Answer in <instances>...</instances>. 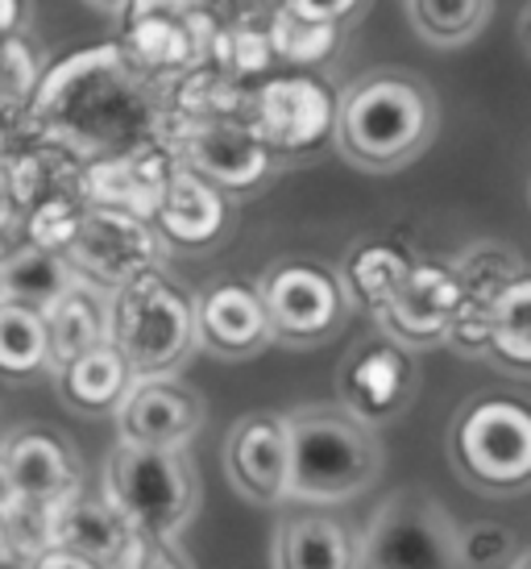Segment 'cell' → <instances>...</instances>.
I'll return each instance as SVG.
<instances>
[{"mask_svg":"<svg viewBox=\"0 0 531 569\" xmlns=\"http://www.w3.org/2000/svg\"><path fill=\"white\" fill-rule=\"evenodd\" d=\"M138 67L121 59V50L83 54L71 67H59L38 92L33 117L54 133L92 154H126L146 146L154 129V104L133 80Z\"/></svg>","mask_w":531,"mask_h":569,"instance_id":"6da1fadb","label":"cell"},{"mask_svg":"<svg viewBox=\"0 0 531 569\" xmlns=\"http://www.w3.org/2000/svg\"><path fill=\"white\" fill-rule=\"evenodd\" d=\"M287 425V503L337 507L358 499L382 475V445L353 411L299 408Z\"/></svg>","mask_w":531,"mask_h":569,"instance_id":"7a4b0ae2","label":"cell"},{"mask_svg":"<svg viewBox=\"0 0 531 569\" xmlns=\"http://www.w3.org/2000/svg\"><path fill=\"white\" fill-rule=\"evenodd\" d=\"M337 150L353 167L394 171L420 154L437 133V100L407 71H370L332 117Z\"/></svg>","mask_w":531,"mask_h":569,"instance_id":"3957f363","label":"cell"},{"mask_svg":"<svg viewBox=\"0 0 531 569\" xmlns=\"http://www.w3.org/2000/svg\"><path fill=\"white\" fill-rule=\"evenodd\" d=\"M104 503L141 540H174L200 507V482L183 449L117 441L104 466Z\"/></svg>","mask_w":531,"mask_h":569,"instance_id":"277c9868","label":"cell"},{"mask_svg":"<svg viewBox=\"0 0 531 569\" xmlns=\"http://www.w3.org/2000/svg\"><path fill=\"white\" fill-rule=\"evenodd\" d=\"M109 341L133 379H171L196 346V303L162 274L141 270L117 287L109 308Z\"/></svg>","mask_w":531,"mask_h":569,"instance_id":"5b68a950","label":"cell"},{"mask_svg":"<svg viewBox=\"0 0 531 569\" xmlns=\"http://www.w3.org/2000/svg\"><path fill=\"white\" fill-rule=\"evenodd\" d=\"M457 475L490 495L523 490L531 478V416L515 399H478L457 411L449 428Z\"/></svg>","mask_w":531,"mask_h":569,"instance_id":"8992f818","label":"cell"},{"mask_svg":"<svg viewBox=\"0 0 531 569\" xmlns=\"http://www.w3.org/2000/svg\"><path fill=\"white\" fill-rule=\"evenodd\" d=\"M461 528L428 490H394L374 511L361 545V569H461Z\"/></svg>","mask_w":531,"mask_h":569,"instance_id":"52a82bcc","label":"cell"},{"mask_svg":"<svg viewBox=\"0 0 531 569\" xmlns=\"http://www.w3.org/2000/svg\"><path fill=\"white\" fill-rule=\"evenodd\" d=\"M67 262L76 274L96 279V283L121 287L141 270H154L162 262V241L146 217L121 212V208H88L79 212L76 238L67 246Z\"/></svg>","mask_w":531,"mask_h":569,"instance_id":"ba28073f","label":"cell"},{"mask_svg":"<svg viewBox=\"0 0 531 569\" xmlns=\"http://www.w3.org/2000/svg\"><path fill=\"white\" fill-rule=\"evenodd\" d=\"M258 296H262L270 337L291 341V346L324 341L329 332H337L344 317L341 283L320 267H303V262H287V267L270 270L258 287Z\"/></svg>","mask_w":531,"mask_h":569,"instance_id":"9c48e42d","label":"cell"},{"mask_svg":"<svg viewBox=\"0 0 531 569\" xmlns=\"http://www.w3.org/2000/svg\"><path fill=\"white\" fill-rule=\"evenodd\" d=\"M174 154L179 167L196 171L217 191H250L270 174V150L258 142L250 121H229V117L188 121L179 129Z\"/></svg>","mask_w":531,"mask_h":569,"instance_id":"30bf717a","label":"cell"},{"mask_svg":"<svg viewBox=\"0 0 531 569\" xmlns=\"http://www.w3.org/2000/svg\"><path fill=\"white\" fill-rule=\"evenodd\" d=\"M461 303H465V291L453 267L411 262L403 283L394 287L382 308H374V317L394 346H432L440 337H449Z\"/></svg>","mask_w":531,"mask_h":569,"instance_id":"8fae6325","label":"cell"},{"mask_svg":"<svg viewBox=\"0 0 531 569\" xmlns=\"http://www.w3.org/2000/svg\"><path fill=\"white\" fill-rule=\"evenodd\" d=\"M337 104L324 92V83L308 76L266 80L253 96L250 129L266 150H312L332 133Z\"/></svg>","mask_w":531,"mask_h":569,"instance_id":"7c38bea8","label":"cell"},{"mask_svg":"<svg viewBox=\"0 0 531 569\" xmlns=\"http://www.w3.org/2000/svg\"><path fill=\"white\" fill-rule=\"evenodd\" d=\"M203 428V403L174 379H133L117 403V432L146 449H183Z\"/></svg>","mask_w":531,"mask_h":569,"instance_id":"4fadbf2b","label":"cell"},{"mask_svg":"<svg viewBox=\"0 0 531 569\" xmlns=\"http://www.w3.org/2000/svg\"><path fill=\"white\" fill-rule=\"evenodd\" d=\"M224 475L250 503H287V425L282 416H246L224 437Z\"/></svg>","mask_w":531,"mask_h":569,"instance_id":"5bb4252c","label":"cell"},{"mask_svg":"<svg viewBox=\"0 0 531 569\" xmlns=\"http://www.w3.org/2000/svg\"><path fill=\"white\" fill-rule=\"evenodd\" d=\"M411 362H407L403 346L394 341H378V346L358 349L341 370V408L353 411L358 420L374 428L378 420L399 416L411 396Z\"/></svg>","mask_w":531,"mask_h":569,"instance_id":"9a60e30c","label":"cell"},{"mask_svg":"<svg viewBox=\"0 0 531 569\" xmlns=\"http://www.w3.org/2000/svg\"><path fill=\"white\" fill-rule=\"evenodd\" d=\"M196 341L220 358H246L270 341L258 287L217 283L196 300Z\"/></svg>","mask_w":531,"mask_h":569,"instance_id":"2e32d148","label":"cell"},{"mask_svg":"<svg viewBox=\"0 0 531 569\" xmlns=\"http://www.w3.org/2000/svg\"><path fill=\"white\" fill-rule=\"evenodd\" d=\"M133 528H129L104 499H83L71 495L50 511V545L67 553L88 557L100 569H121L133 549Z\"/></svg>","mask_w":531,"mask_h":569,"instance_id":"e0dca14e","label":"cell"},{"mask_svg":"<svg viewBox=\"0 0 531 569\" xmlns=\"http://www.w3.org/2000/svg\"><path fill=\"white\" fill-rule=\"evenodd\" d=\"M0 466L9 470L17 499L38 507H59L76 495V466L67 449L42 428H21L0 445Z\"/></svg>","mask_w":531,"mask_h":569,"instance_id":"ac0fdd59","label":"cell"},{"mask_svg":"<svg viewBox=\"0 0 531 569\" xmlns=\"http://www.w3.org/2000/svg\"><path fill=\"white\" fill-rule=\"evenodd\" d=\"M171 171V159L154 142H146L126 150V154H109L104 162H96L92 174H88V191H92V200L100 208H121V212H133V217H154Z\"/></svg>","mask_w":531,"mask_h":569,"instance_id":"d6986e66","label":"cell"},{"mask_svg":"<svg viewBox=\"0 0 531 569\" xmlns=\"http://www.w3.org/2000/svg\"><path fill=\"white\" fill-rule=\"evenodd\" d=\"M274 569H361V545L337 516L299 511L274 532Z\"/></svg>","mask_w":531,"mask_h":569,"instance_id":"ffe728a7","label":"cell"},{"mask_svg":"<svg viewBox=\"0 0 531 569\" xmlns=\"http://www.w3.org/2000/svg\"><path fill=\"white\" fill-rule=\"evenodd\" d=\"M154 217L162 238L179 241V246H208L224 233V221H229L224 217V196L188 167L171 171Z\"/></svg>","mask_w":531,"mask_h":569,"instance_id":"44dd1931","label":"cell"},{"mask_svg":"<svg viewBox=\"0 0 531 569\" xmlns=\"http://www.w3.org/2000/svg\"><path fill=\"white\" fill-rule=\"evenodd\" d=\"M47 366L59 370L71 358L88 353L92 346L109 341V308L96 300V291L83 279L67 287L59 300L50 303L47 312Z\"/></svg>","mask_w":531,"mask_h":569,"instance_id":"7402d4cb","label":"cell"},{"mask_svg":"<svg viewBox=\"0 0 531 569\" xmlns=\"http://www.w3.org/2000/svg\"><path fill=\"white\" fill-rule=\"evenodd\" d=\"M485 337L482 353L502 366L511 379H528L531 370V283L519 274L511 287H502L494 300L482 308Z\"/></svg>","mask_w":531,"mask_h":569,"instance_id":"603a6c76","label":"cell"},{"mask_svg":"<svg viewBox=\"0 0 531 569\" xmlns=\"http://www.w3.org/2000/svg\"><path fill=\"white\" fill-rule=\"evenodd\" d=\"M54 375H59V396L79 411L117 408L121 396L129 391V382H133L126 358L117 353L112 341L92 346L88 353H79V358H71L67 366H59Z\"/></svg>","mask_w":531,"mask_h":569,"instance_id":"cb8c5ba5","label":"cell"},{"mask_svg":"<svg viewBox=\"0 0 531 569\" xmlns=\"http://www.w3.org/2000/svg\"><path fill=\"white\" fill-rule=\"evenodd\" d=\"M76 279L79 274L71 270V262H67L63 253L38 250V246L0 262V291H4V300L38 308V312H47L50 303L59 300Z\"/></svg>","mask_w":531,"mask_h":569,"instance_id":"d4e9b609","label":"cell"},{"mask_svg":"<svg viewBox=\"0 0 531 569\" xmlns=\"http://www.w3.org/2000/svg\"><path fill=\"white\" fill-rule=\"evenodd\" d=\"M490 9L494 0H407V21L428 47L453 50L485 30Z\"/></svg>","mask_w":531,"mask_h":569,"instance_id":"484cf974","label":"cell"},{"mask_svg":"<svg viewBox=\"0 0 531 569\" xmlns=\"http://www.w3.org/2000/svg\"><path fill=\"white\" fill-rule=\"evenodd\" d=\"M47 366V320L38 308L0 300V375L30 379Z\"/></svg>","mask_w":531,"mask_h":569,"instance_id":"4316f807","label":"cell"},{"mask_svg":"<svg viewBox=\"0 0 531 569\" xmlns=\"http://www.w3.org/2000/svg\"><path fill=\"white\" fill-rule=\"evenodd\" d=\"M337 42H341V26L299 17L291 9H282V4L270 13V26H266V47H270V54H279V59L299 67L329 59L332 50H337Z\"/></svg>","mask_w":531,"mask_h":569,"instance_id":"83f0119b","label":"cell"},{"mask_svg":"<svg viewBox=\"0 0 531 569\" xmlns=\"http://www.w3.org/2000/svg\"><path fill=\"white\" fill-rule=\"evenodd\" d=\"M453 270H457V279H461L465 303L485 308L502 287H511L519 274H523V262H519L511 250H502V246H478V250H469Z\"/></svg>","mask_w":531,"mask_h":569,"instance_id":"f1b7e54d","label":"cell"},{"mask_svg":"<svg viewBox=\"0 0 531 569\" xmlns=\"http://www.w3.org/2000/svg\"><path fill=\"white\" fill-rule=\"evenodd\" d=\"M407 262L403 253L391 250V246H361L353 253V262H349V291L358 296L361 303H370V308H382V303L391 300V291L403 283L407 274Z\"/></svg>","mask_w":531,"mask_h":569,"instance_id":"f546056e","label":"cell"},{"mask_svg":"<svg viewBox=\"0 0 531 569\" xmlns=\"http://www.w3.org/2000/svg\"><path fill=\"white\" fill-rule=\"evenodd\" d=\"M461 569H507V561L519 553V540L507 523H469L461 528Z\"/></svg>","mask_w":531,"mask_h":569,"instance_id":"4dcf8cb0","label":"cell"},{"mask_svg":"<svg viewBox=\"0 0 531 569\" xmlns=\"http://www.w3.org/2000/svg\"><path fill=\"white\" fill-rule=\"evenodd\" d=\"M50 511L54 507H38V503H21L17 499L9 516H0V532H4V549L21 553L26 561L50 549Z\"/></svg>","mask_w":531,"mask_h":569,"instance_id":"1f68e13d","label":"cell"},{"mask_svg":"<svg viewBox=\"0 0 531 569\" xmlns=\"http://www.w3.org/2000/svg\"><path fill=\"white\" fill-rule=\"evenodd\" d=\"M76 224H79V212H71V204L63 200H50L33 212L30 221V238L38 250H50V253H63L76 238Z\"/></svg>","mask_w":531,"mask_h":569,"instance_id":"d6a6232c","label":"cell"},{"mask_svg":"<svg viewBox=\"0 0 531 569\" xmlns=\"http://www.w3.org/2000/svg\"><path fill=\"white\" fill-rule=\"evenodd\" d=\"M126 569H191L179 549H174V540H133V549L126 557Z\"/></svg>","mask_w":531,"mask_h":569,"instance_id":"836d02e7","label":"cell"},{"mask_svg":"<svg viewBox=\"0 0 531 569\" xmlns=\"http://www.w3.org/2000/svg\"><path fill=\"white\" fill-rule=\"evenodd\" d=\"M279 4L299 17H312V21H332V26L349 21L361 9V0H279Z\"/></svg>","mask_w":531,"mask_h":569,"instance_id":"e575fe53","label":"cell"},{"mask_svg":"<svg viewBox=\"0 0 531 569\" xmlns=\"http://www.w3.org/2000/svg\"><path fill=\"white\" fill-rule=\"evenodd\" d=\"M30 569H100V566H92L88 557L67 553V549H59V545H50V549H42V553L33 557Z\"/></svg>","mask_w":531,"mask_h":569,"instance_id":"d590c367","label":"cell"},{"mask_svg":"<svg viewBox=\"0 0 531 569\" xmlns=\"http://www.w3.org/2000/svg\"><path fill=\"white\" fill-rule=\"evenodd\" d=\"M21 21V0H0V38Z\"/></svg>","mask_w":531,"mask_h":569,"instance_id":"8d00e7d4","label":"cell"},{"mask_svg":"<svg viewBox=\"0 0 531 569\" xmlns=\"http://www.w3.org/2000/svg\"><path fill=\"white\" fill-rule=\"evenodd\" d=\"M13 503H17V490H13V482H9V470L0 466V516H9Z\"/></svg>","mask_w":531,"mask_h":569,"instance_id":"74e56055","label":"cell"},{"mask_svg":"<svg viewBox=\"0 0 531 569\" xmlns=\"http://www.w3.org/2000/svg\"><path fill=\"white\" fill-rule=\"evenodd\" d=\"M88 4H92V9H104V13H121L133 0H88Z\"/></svg>","mask_w":531,"mask_h":569,"instance_id":"f35d334b","label":"cell"},{"mask_svg":"<svg viewBox=\"0 0 531 569\" xmlns=\"http://www.w3.org/2000/svg\"><path fill=\"white\" fill-rule=\"evenodd\" d=\"M507 569H531V557L523 553V549H519V553L511 557V561H507Z\"/></svg>","mask_w":531,"mask_h":569,"instance_id":"ab89813d","label":"cell"},{"mask_svg":"<svg viewBox=\"0 0 531 569\" xmlns=\"http://www.w3.org/2000/svg\"><path fill=\"white\" fill-rule=\"evenodd\" d=\"M0 553H4V532H0Z\"/></svg>","mask_w":531,"mask_h":569,"instance_id":"60d3db41","label":"cell"},{"mask_svg":"<svg viewBox=\"0 0 531 569\" xmlns=\"http://www.w3.org/2000/svg\"><path fill=\"white\" fill-rule=\"evenodd\" d=\"M0 300H4V291H0Z\"/></svg>","mask_w":531,"mask_h":569,"instance_id":"b9f144b4","label":"cell"}]
</instances>
